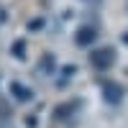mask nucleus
Instances as JSON below:
<instances>
[{
    "label": "nucleus",
    "instance_id": "obj_1",
    "mask_svg": "<svg viewBox=\"0 0 128 128\" xmlns=\"http://www.w3.org/2000/svg\"><path fill=\"white\" fill-rule=\"evenodd\" d=\"M113 62H115V51H113V49H98V51H92V54H90V64H92L95 69H100V72L110 69Z\"/></svg>",
    "mask_w": 128,
    "mask_h": 128
},
{
    "label": "nucleus",
    "instance_id": "obj_7",
    "mask_svg": "<svg viewBox=\"0 0 128 128\" xmlns=\"http://www.w3.org/2000/svg\"><path fill=\"white\" fill-rule=\"evenodd\" d=\"M123 41H126V44H128V36H126V38H123Z\"/></svg>",
    "mask_w": 128,
    "mask_h": 128
},
{
    "label": "nucleus",
    "instance_id": "obj_6",
    "mask_svg": "<svg viewBox=\"0 0 128 128\" xmlns=\"http://www.w3.org/2000/svg\"><path fill=\"white\" fill-rule=\"evenodd\" d=\"M82 3H100V0H82Z\"/></svg>",
    "mask_w": 128,
    "mask_h": 128
},
{
    "label": "nucleus",
    "instance_id": "obj_2",
    "mask_svg": "<svg viewBox=\"0 0 128 128\" xmlns=\"http://www.w3.org/2000/svg\"><path fill=\"white\" fill-rule=\"evenodd\" d=\"M95 38H98V31H95L92 26H82V28L77 31V44H80V46H90Z\"/></svg>",
    "mask_w": 128,
    "mask_h": 128
},
{
    "label": "nucleus",
    "instance_id": "obj_3",
    "mask_svg": "<svg viewBox=\"0 0 128 128\" xmlns=\"http://www.w3.org/2000/svg\"><path fill=\"white\" fill-rule=\"evenodd\" d=\"M102 92H105V100H108V102H118V100H120V92H123V90L118 87V84H110V82H108V84L102 87Z\"/></svg>",
    "mask_w": 128,
    "mask_h": 128
},
{
    "label": "nucleus",
    "instance_id": "obj_5",
    "mask_svg": "<svg viewBox=\"0 0 128 128\" xmlns=\"http://www.w3.org/2000/svg\"><path fill=\"white\" fill-rule=\"evenodd\" d=\"M16 56L23 59V44H16Z\"/></svg>",
    "mask_w": 128,
    "mask_h": 128
},
{
    "label": "nucleus",
    "instance_id": "obj_4",
    "mask_svg": "<svg viewBox=\"0 0 128 128\" xmlns=\"http://www.w3.org/2000/svg\"><path fill=\"white\" fill-rule=\"evenodd\" d=\"M10 90L16 92V98H18V100H31V98H34V92H31V90H26V87H20V84H16V82L10 84Z\"/></svg>",
    "mask_w": 128,
    "mask_h": 128
}]
</instances>
